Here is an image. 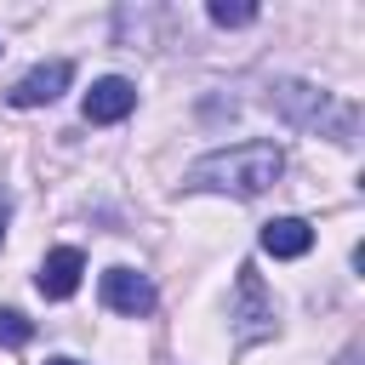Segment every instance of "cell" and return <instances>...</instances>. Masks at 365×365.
I'll use <instances>...</instances> for the list:
<instances>
[{"instance_id": "cell-1", "label": "cell", "mask_w": 365, "mask_h": 365, "mask_svg": "<svg viewBox=\"0 0 365 365\" xmlns=\"http://www.w3.org/2000/svg\"><path fill=\"white\" fill-rule=\"evenodd\" d=\"M279 177H285V148L257 137V143H228V148L200 154V160L182 171V188H194V194H234V200H257V194H268Z\"/></svg>"}, {"instance_id": "cell-2", "label": "cell", "mask_w": 365, "mask_h": 365, "mask_svg": "<svg viewBox=\"0 0 365 365\" xmlns=\"http://www.w3.org/2000/svg\"><path fill=\"white\" fill-rule=\"evenodd\" d=\"M268 103H274V114H279L285 125H297V131H319V137H331V143H342V148L359 137V114H354L348 103H336L331 91L308 86V80H274V86H268Z\"/></svg>"}, {"instance_id": "cell-3", "label": "cell", "mask_w": 365, "mask_h": 365, "mask_svg": "<svg viewBox=\"0 0 365 365\" xmlns=\"http://www.w3.org/2000/svg\"><path fill=\"white\" fill-rule=\"evenodd\" d=\"M228 319H234V342L240 348L274 336V325H279L274 319V297L262 291V274L251 262H240V274H234V308H228Z\"/></svg>"}, {"instance_id": "cell-4", "label": "cell", "mask_w": 365, "mask_h": 365, "mask_svg": "<svg viewBox=\"0 0 365 365\" xmlns=\"http://www.w3.org/2000/svg\"><path fill=\"white\" fill-rule=\"evenodd\" d=\"M68 80H74V63H68V57L34 63V68L6 91V103H11V108H46V103H57V97L68 91Z\"/></svg>"}, {"instance_id": "cell-5", "label": "cell", "mask_w": 365, "mask_h": 365, "mask_svg": "<svg viewBox=\"0 0 365 365\" xmlns=\"http://www.w3.org/2000/svg\"><path fill=\"white\" fill-rule=\"evenodd\" d=\"M103 302H108L114 314H125V319H143V314H154L160 291H154V279L137 274V268H108V274H103Z\"/></svg>"}, {"instance_id": "cell-6", "label": "cell", "mask_w": 365, "mask_h": 365, "mask_svg": "<svg viewBox=\"0 0 365 365\" xmlns=\"http://www.w3.org/2000/svg\"><path fill=\"white\" fill-rule=\"evenodd\" d=\"M131 108H137V86H131L125 74H103V80H91V91H86V103H80L86 125H114V120H125Z\"/></svg>"}, {"instance_id": "cell-7", "label": "cell", "mask_w": 365, "mask_h": 365, "mask_svg": "<svg viewBox=\"0 0 365 365\" xmlns=\"http://www.w3.org/2000/svg\"><path fill=\"white\" fill-rule=\"evenodd\" d=\"M80 274H86V251H80V245H57V251H46V257H40L34 285H40V297H46V302H63V297H74V291H80Z\"/></svg>"}, {"instance_id": "cell-8", "label": "cell", "mask_w": 365, "mask_h": 365, "mask_svg": "<svg viewBox=\"0 0 365 365\" xmlns=\"http://www.w3.org/2000/svg\"><path fill=\"white\" fill-rule=\"evenodd\" d=\"M257 245H262L268 257L291 262V257H308V251H314V228H308L302 217H274V222H262Z\"/></svg>"}, {"instance_id": "cell-9", "label": "cell", "mask_w": 365, "mask_h": 365, "mask_svg": "<svg viewBox=\"0 0 365 365\" xmlns=\"http://www.w3.org/2000/svg\"><path fill=\"white\" fill-rule=\"evenodd\" d=\"M205 17H211L217 29H245V23H257V6H251V0H211Z\"/></svg>"}, {"instance_id": "cell-10", "label": "cell", "mask_w": 365, "mask_h": 365, "mask_svg": "<svg viewBox=\"0 0 365 365\" xmlns=\"http://www.w3.org/2000/svg\"><path fill=\"white\" fill-rule=\"evenodd\" d=\"M29 342H34V319L17 314V308H0V348L11 354V348H29Z\"/></svg>"}, {"instance_id": "cell-11", "label": "cell", "mask_w": 365, "mask_h": 365, "mask_svg": "<svg viewBox=\"0 0 365 365\" xmlns=\"http://www.w3.org/2000/svg\"><path fill=\"white\" fill-rule=\"evenodd\" d=\"M6 222H11V194L0 188V245H6Z\"/></svg>"}, {"instance_id": "cell-12", "label": "cell", "mask_w": 365, "mask_h": 365, "mask_svg": "<svg viewBox=\"0 0 365 365\" xmlns=\"http://www.w3.org/2000/svg\"><path fill=\"white\" fill-rule=\"evenodd\" d=\"M46 365H86V359H68V354H57V359H46Z\"/></svg>"}]
</instances>
